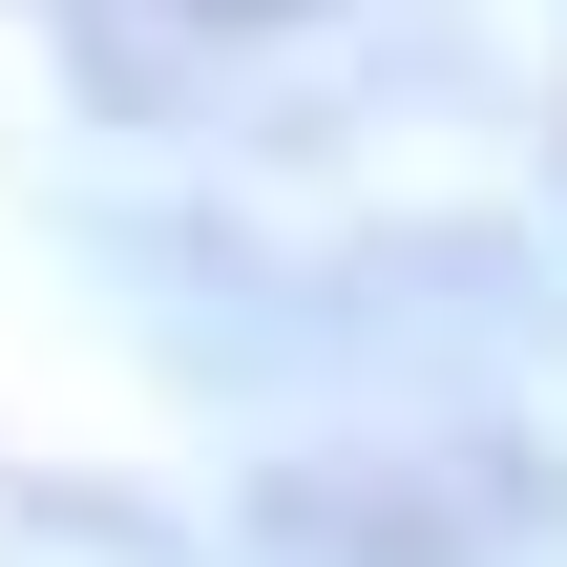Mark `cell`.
Wrapping results in <instances>:
<instances>
[{"label":"cell","instance_id":"obj_1","mask_svg":"<svg viewBox=\"0 0 567 567\" xmlns=\"http://www.w3.org/2000/svg\"><path fill=\"white\" fill-rule=\"evenodd\" d=\"M210 21H274V0H210Z\"/></svg>","mask_w":567,"mask_h":567}]
</instances>
